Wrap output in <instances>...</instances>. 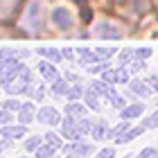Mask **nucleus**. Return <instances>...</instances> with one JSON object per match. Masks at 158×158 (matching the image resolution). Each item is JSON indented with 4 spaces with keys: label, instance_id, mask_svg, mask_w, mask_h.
<instances>
[{
    "label": "nucleus",
    "instance_id": "obj_1",
    "mask_svg": "<svg viewBox=\"0 0 158 158\" xmlns=\"http://www.w3.org/2000/svg\"><path fill=\"white\" fill-rule=\"evenodd\" d=\"M43 9H45V2L43 0H30L20 16V27L32 34V36H39L45 27V16H43Z\"/></svg>",
    "mask_w": 158,
    "mask_h": 158
},
{
    "label": "nucleus",
    "instance_id": "obj_2",
    "mask_svg": "<svg viewBox=\"0 0 158 158\" xmlns=\"http://www.w3.org/2000/svg\"><path fill=\"white\" fill-rule=\"evenodd\" d=\"M50 23H52L56 30H61V32H68V30H73L75 27V14L68 9V7H63V5H56L50 9Z\"/></svg>",
    "mask_w": 158,
    "mask_h": 158
},
{
    "label": "nucleus",
    "instance_id": "obj_3",
    "mask_svg": "<svg viewBox=\"0 0 158 158\" xmlns=\"http://www.w3.org/2000/svg\"><path fill=\"white\" fill-rule=\"evenodd\" d=\"M93 34L99 39H113V41H118L122 39V27L115 25V23H111V20H102V23H97L95 27H93Z\"/></svg>",
    "mask_w": 158,
    "mask_h": 158
},
{
    "label": "nucleus",
    "instance_id": "obj_4",
    "mask_svg": "<svg viewBox=\"0 0 158 158\" xmlns=\"http://www.w3.org/2000/svg\"><path fill=\"white\" fill-rule=\"evenodd\" d=\"M36 120L41 122V124H48V127H59L63 115L54 109V106H41V109L36 111Z\"/></svg>",
    "mask_w": 158,
    "mask_h": 158
},
{
    "label": "nucleus",
    "instance_id": "obj_5",
    "mask_svg": "<svg viewBox=\"0 0 158 158\" xmlns=\"http://www.w3.org/2000/svg\"><path fill=\"white\" fill-rule=\"evenodd\" d=\"M61 135L66 140H81L84 135L79 133V129H77V118L73 115H66L61 120Z\"/></svg>",
    "mask_w": 158,
    "mask_h": 158
},
{
    "label": "nucleus",
    "instance_id": "obj_6",
    "mask_svg": "<svg viewBox=\"0 0 158 158\" xmlns=\"http://www.w3.org/2000/svg\"><path fill=\"white\" fill-rule=\"evenodd\" d=\"M36 70L41 73V77L45 79L48 84H52V81H56V79L61 77V73H59V68H56V63H52V61H48V59H41V61L36 63Z\"/></svg>",
    "mask_w": 158,
    "mask_h": 158
},
{
    "label": "nucleus",
    "instance_id": "obj_7",
    "mask_svg": "<svg viewBox=\"0 0 158 158\" xmlns=\"http://www.w3.org/2000/svg\"><path fill=\"white\" fill-rule=\"evenodd\" d=\"M63 152H66V154H77V156L86 158L88 154L95 152V145H90V142H84V140H70L68 145H63Z\"/></svg>",
    "mask_w": 158,
    "mask_h": 158
},
{
    "label": "nucleus",
    "instance_id": "obj_8",
    "mask_svg": "<svg viewBox=\"0 0 158 158\" xmlns=\"http://www.w3.org/2000/svg\"><path fill=\"white\" fill-rule=\"evenodd\" d=\"M27 133V127L25 124H5V127H0V135H2L5 140H11V142H16L20 140L23 135Z\"/></svg>",
    "mask_w": 158,
    "mask_h": 158
},
{
    "label": "nucleus",
    "instance_id": "obj_9",
    "mask_svg": "<svg viewBox=\"0 0 158 158\" xmlns=\"http://www.w3.org/2000/svg\"><path fill=\"white\" fill-rule=\"evenodd\" d=\"M90 88L95 90L99 97H104L106 102H111V99L118 95V93H115V88H113V84L104 81V79H95V81H90Z\"/></svg>",
    "mask_w": 158,
    "mask_h": 158
},
{
    "label": "nucleus",
    "instance_id": "obj_10",
    "mask_svg": "<svg viewBox=\"0 0 158 158\" xmlns=\"http://www.w3.org/2000/svg\"><path fill=\"white\" fill-rule=\"evenodd\" d=\"M129 88H131V93L135 97H142V99H147V97L154 95L152 86H149L145 79H131V81H129Z\"/></svg>",
    "mask_w": 158,
    "mask_h": 158
},
{
    "label": "nucleus",
    "instance_id": "obj_11",
    "mask_svg": "<svg viewBox=\"0 0 158 158\" xmlns=\"http://www.w3.org/2000/svg\"><path fill=\"white\" fill-rule=\"evenodd\" d=\"M145 113V104L142 102H133V104H127L124 109L120 111V118L122 120H135Z\"/></svg>",
    "mask_w": 158,
    "mask_h": 158
},
{
    "label": "nucleus",
    "instance_id": "obj_12",
    "mask_svg": "<svg viewBox=\"0 0 158 158\" xmlns=\"http://www.w3.org/2000/svg\"><path fill=\"white\" fill-rule=\"evenodd\" d=\"M84 104L88 106L90 111H95V113L102 111V102H99V95L90 88V86H88V88H86V93H84Z\"/></svg>",
    "mask_w": 158,
    "mask_h": 158
},
{
    "label": "nucleus",
    "instance_id": "obj_13",
    "mask_svg": "<svg viewBox=\"0 0 158 158\" xmlns=\"http://www.w3.org/2000/svg\"><path fill=\"white\" fill-rule=\"evenodd\" d=\"M18 5H20V0H0V23L11 18L14 11L18 9Z\"/></svg>",
    "mask_w": 158,
    "mask_h": 158
},
{
    "label": "nucleus",
    "instance_id": "obj_14",
    "mask_svg": "<svg viewBox=\"0 0 158 158\" xmlns=\"http://www.w3.org/2000/svg\"><path fill=\"white\" fill-rule=\"evenodd\" d=\"M145 131H147V129L142 127V124H140V127H131L129 131H124V133H122L120 138H115V145H124V142H131V140H135V138H138V135H142Z\"/></svg>",
    "mask_w": 158,
    "mask_h": 158
},
{
    "label": "nucleus",
    "instance_id": "obj_15",
    "mask_svg": "<svg viewBox=\"0 0 158 158\" xmlns=\"http://www.w3.org/2000/svg\"><path fill=\"white\" fill-rule=\"evenodd\" d=\"M36 52L41 54V59H48V61H52V63H61L63 61L61 50H56V48H39Z\"/></svg>",
    "mask_w": 158,
    "mask_h": 158
},
{
    "label": "nucleus",
    "instance_id": "obj_16",
    "mask_svg": "<svg viewBox=\"0 0 158 158\" xmlns=\"http://www.w3.org/2000/svg\"><path fill=\"white\" fill-rule=\"evenodd\" d=\"M68 88H70V81H68L66 77H59L56 81L50 84V93H52V95H56V97L68 95Z\"/></svg>",
    "mask_w": 158,
    "mask_h": 158
},
{
    "label": "nucleus",
    "instance_id": "obj_17",
    "mask_svg": "<svg viewBox=\"0 0 158 158\" xmlns=\"http://www.w3.org/2000/svg\"><path fill=\"white\" fill-rule=\"evenodd\" d=\"M109 133H111V127L106 124V122H95V127H93V131H90L93 140H97V142L106 140V138H109Z\"/></svg>",
    "mask_w": 158,
    "mask_h": 158
},
{
    "label": "nucleus",
    "instance_id": "obj_18",
    "mask_svg": "<svg viewBox=\"0 0 158 158\" xmlns=\"http://www.w3.org/2000/svg\"><path fill=\"white\" fill-rule=\"evenodd\" d=\"M86 111H88V106L81 104V102H70L66 106V115H73V118H84Z\"/></svg>",
    "mask_w": 158,
    "mask_h": 158
},
{
    "label": "nucleus",
    "instance_id": "obj_19",
    "mask_svg": "<svg viewBox=\"0 0 158 158\" xmlns=\"http://www.w3.org/2000/svg\"><path fill=\"white\" fill-rule=\"evenodd\" d=\"M43 142H45V138H43V135H27V140L23 142V147H25V152H36V149L43 145Z\"/></svg>",
    "mask_w": 158,
    "mask_h": 158
},
{
    "label": "nucleus",
    "instance_id": "obj_20",
    "mask_svg": "<svg viewBox=\"0 0 158 158\" xmlns=\"http://www.w3.org/2000/svg\"><path fill=\"white\" fill-rule=\"evenodd\" d=\"M118 61H120V66H127V68H129V66L135 61V52H133L131 48L120 50V52H118Z\"/></svg>",
    "mask_w": 158,
    "mask_h": 158
},
{
    "label": "nucleus",
    "instance_id": "obj_21",
    "mask_svg": "<svg viewBox=\"0 0 158 158\" xmlns=\"http://www.w3.org/2000/svg\"><path fill=\"white\" fill-rule=\"evenodd\" d=\"M84 93H86V88L77 81V84H73V86L68 88V95H66V97L70 99V102H79V99L84 97Z\"/></svg>",
    "mask_w": 158,
    "mask_h": 158
},
{
    "label": "nucleus",
    "instance_id": "obj_22",
    "mask_svg": "<svg viewBox=\"0 0 158 158\" xmlns=\"http://www.w3.org/2000/svg\"><path fill=\"white\" fill-rule=\"evenodd\" d=\"M59 152V149H54L52 145H48V142H43V145L34 152V158H54V154Z\"/></svg>",
    "mask_w": 158,
    "mask_h": 158
},
{
    "label": "nucleus",
    "instance_id": "obj_23",
    "mask_svg": "<svg viewBox=\"0 0 158 158\" xmlns=\"http://www.w3.org/2000/svg\"><path fill=\"white\" fill-rule=\"evenodd\" d=\"M129 129H131V120H122L120 124H115V127L111 129L109 138H113V140H115V138H120V135L124 133V131H129Z\"/></svg>",
    "mask_w": 158,
    "mask_h": 158
},
{
    "label": "nucleus",
    "instance_id": "obj_24",
    "mask_svg": "<svg viewBox=\"0 0 158 158\" xmlns=\"http://www.w3.org/2000/svg\"><path fill=\"white\" fill-rule=\"evenodd\" d=\"M93 127H95V122L93 120H88V118H77V129H79V133L81 135H88L90 131H93Z\"/></svg>",
    "mask_w": 158,
    "mask_h": 158
},
{
    "label": "nucleus",
    "instance_id": "obj_25",
    "mask_svg": "<svg viewBox=\"0 0 158 158\" xmlns=\"http://www.w3.org/2000/svg\"><path fill=\"white\" fill-rule=\"evenodd\" d=\"M34 118H36V111H27V109H20L16 113V120L20 122V124H30V122H34Z\"/></svg>",
    "mask_w": 158,
    "mask_h": 158
},
{
    "label": "nucleus",
    "instance_id": "obj_26",
    "mask_svg": "<svg viewBox=\"0 0 158 158\" xmlns=\"http://www.w3.org/2000/svg\"><path fill=\"white\" fill-rule=\"evenodd\" d=\"M43 138H45V142H48V145H52L54 149H63V140H61V135H59V133L48 131L45 135H43Z\"/></svg>",
    "mask_w": 158,
    "mask_h": 158
},
{
    "label": "nucleus",
    "instance_id": "obj_27",
    "mask_svg": "<svg viewBox=\"0 0 158 158\" xmlns=\"http://www.w3.org/2000/svg\"><path fill=\"white\" fill-rule=\"evenodd\" d=\"M20 106H23V102H18L16 97H9V99H5V102H2V109L11 111V113H18V111H20Z\"/></svg>",
    "mask_w": 158,
    "mask_h": 158
},
{
    "label": "nucleus",
    "instance_id": "obj_28",
    "mask_svg": "<svg viewBox=\"0 0 158 158\" xmlns=\"http://www.w3.org/2000/svg\"><path fill=\"white\" fill-rule=\"evenodd\" d=\"M142 127H145V129H158V109H156L149 118L142 120Z\"/></svg>",
    "mask_w": 158,
    "mask_h": 158
},
{
    "label": "nucleus",
    "instance_id": "obj_29",
    "mask_svg": "<svg viewBox=\"0 0 158 158\" xmlns=\"http://www.w3.org/2000/svg\"><path fill=\"white\" fill-rule=\"evenodd\" d=\"M133 52H135V59H142V61H147L149 56L154 54V50L149 48V45H145V48H135Z\"/></svg>",
    "mask_w": 158,
    "mask_h": 158
},
{
    "label": "nucleus",
    "instance_id": "obj_30",
    "mask_svg": "<svg viewBox=\"0 0 158 158\" xmlns=\"http://www.w3.org/2000/svg\"><path fill=\"white\" fill-rule=\"evenodd\" d=\"M11 122H14V113L0 106V127H5V124H11Z\"/></svg>",
    "mask_w": 158,
    "mask_h": 158
},
{
    "label": "nucleus",
    "instance_id": "obj_31",
    "mask_svg": "<svg viewBox=\"0 0 158 158\" xmlns=\"http://www.w3.org/2000/svg\"><path fill=\"white\" fill-rule=\"evenodd\" d=\"M135 158H158V149H154V147H145Z\"/></svg>",
    "mask_w": 158,
    "mask_h": 158
},
{
    "label": "nucleus",
    "instance_id": "obj_32",
    "mask_svg": "<svg viewBox=\"0 0 158 158\" xmlns=\"http://www.w3.org/2000/svg\"><path fill=\"white\" fill-rule=\"evenodd\" d=\"M129 70L131 73H140V70H147V61H142V59H135L131 66H129Z\"/></svg>",
    "mask_w": 158,
    "mask_h": 158
},
{
    "label": "nucleus",
    "instance_id": "obj_33",
    "mask_svg": "<svg viewBox=\"0 0 158 158\" xmlns=\"http://www.w3.org/2000/svg\"><path fill=\"white\" fill-rule=\"evenodd\" d=\"M95 158H115V149L113 147H106V149H99L95 154Z\"/></svg>",
    "mask_w": 158,
    "mask_h": 158
},
{
    "label": "nucleus",
    "instance_id": "obj_34",
    "mask_svg": "<svg viewBox=\"0 0 158 158\" xmlns=\"http://www.w3.org/2000/svg\"><path fill=\"white\" fill-rule=\"evenodd\" d=\"M61 54H63V59H66V61H75V59H77V54H75L73 48H63Z\"/></svg>",
    "mask_w": 158,
    "mask_h": 158
},
{
    "label": "nucleus",
    "instance_id": "obj_35",
    "mask_svg": "<svg viewBox=\"0 0 158 158\" xmlns=\"http://www.w3.org/2000/svg\"><path fill=\"white\" fill-rule=\"evenodd\" d=\"M111 104H113V109H118V111H122V109H124V97H120V95H115V97H113L111 99Z\"/></svg>",
    "mask_w": 158,
    "mask_h": 158
},
{
    "label": "nucleus",
    "instance_id": "obj_36",
    "mask_svg": "<svg viewBox=\"0 0 158 158\" xmlns=\"http://www.w3.org/2000/svg\"><path fill=\"white\" fill-rule=\"evenodd\" d=\"M145 81H147L149 86H152V90H154V93H158V75H149V77L145 79Z\"/></svg>",
    "mask_w": 158,
    "mask_h": 158
},
{
    "label": "nucleus",
    "instance_id": "obj_37",
    "mask_svg": "<svg viewBox=\"0 0 158 158\" xmlns=\"http://www.w3.org/2000/svg\"><path fill=\"white\" fill-rule=\"evenodd\" d=\"M9 145H11V140H5L2 135H0V154H2V152H5V149L9 147Z\"/></svg>",
    "mask_w": 158,
    "mask_h": 158
},
{
    "label": "nucleus",
    "instance_id": "obj_38",
    "mask_svg": "<svg viewBox=\"0 0 158 158\" xmlns=\"http://www.w3.org/2000/svg\"><path fill=\"white\" fill-rule=\"evenodd\" d=\"M66 158H81V156H77V154H68Z\"/></svg>",
    "mask_w": 158,
    "mask_h": 158
},
{
    "label": "nucleus",
    "instance_id": "obj_39",
    "mask_svg": "<svg viewBox=\"0 0 158 158\" xmlns=\"http://www.w3.org/2000/svg\"><path fill=\"white\" fill-rule=\"evenodd\" d=\"M20 158H25V156H20Z\"/></svg>",
    "mask_w": 158,
    "mask_h": 158
}]
</instances>
